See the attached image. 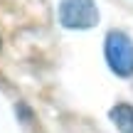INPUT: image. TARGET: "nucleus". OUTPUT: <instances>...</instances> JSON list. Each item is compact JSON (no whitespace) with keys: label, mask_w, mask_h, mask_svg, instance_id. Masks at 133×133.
Instances as JSON below:
<instances>
[{"label":"nucleus","mask_w":133,"mask_h":133,"mask_svg":"<svg viewBox=\"0 0 133 133\" xmlns=\"http://www.w3.org/2000/svg\"><path fill=\"white\" fill-rule=\"evenodd\" d=\"M104 54L109 62L111 71L118 76H131L133 74V42L126 32L111 30L106 35V44H104Z\"/></svg>","instance_id":"obj_1"},{"label":"nucleus","mask_w":133,"mask_h":133,"mask_svg":"<svg viewBox=\"0 0 133 133\" xmlns=\"http://www.w3.org/2000/svg\"><path fill=\"white\" fill-rule=\"evenodd\" d=\"M59 22L69 30H89L99 22V10L94 0H62Z\"/></svg>","instance_id":"obj_2"},{"label":"nucleus","mask_w":133,"mask_h":133,"mask_svg":"<svg viewBox=\"0 0 133 133\" xmlns=\"http://www.w3.org/2000/svg\"><path fill=\"white\" fill-rule=\"evenodd\" d=\"M109 116L121 133H133V106L131 104H116L109 111Z\"/></svg>","instance_id":"obj_3"}]
</instances>
